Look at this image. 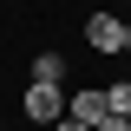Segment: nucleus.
I'll use <instances>...</instances> for the list:
<instances>
[{
  "instance_id": "obj_1",
  "label": "nucleus",
  "mask_w": 131,
  "mask_h": 131,
  "mask_svg": "<svg viewBox=\"0 0 131 131\" xmlns=\"http://www.w3.org/2000/svg\"><path fill=\"white\" fill-rule=\"evenodd\" d=\"M20 118H26L33 131H46L52 118H66V85H46V79H26V92H20Z\"/></svg>"
},
{
  "instance_id": "obj_2",
  "label": "nucleus",
  "mask_w": 131,
  "mask_h": 131,
  "mask_svg": "<svg viewBox=\"0 0 131 131\" xmlns=\"http://www.w3.org/2000/svg\"><path fill=\"white\" fill-rule=\"evenodd\" d=\"M85 46L105 52V59H118V52H125V20L105 13V7H92V13H85Z\"/></svg>"
},
{
  "instance_id": "obj_3",
  "label": "nucleus",
  "mask_w": 131,
  "mask_h": 131,
  "mask_svg": "<svg viewBox=\"0 0 131 131\" xmlns=\"http://www.w3.org/2000/svg\"><path fill=\"white\" fill-rule=\"evenodd\" d=\"M66 118L98 125V118H105V85H79V92H66Z\"/></svg>"
},
{
  "instance_id": "obj_4",
  "label": "nucleus",
  "mask_w": 131,
  "mask_h": 131,
  "mask_svg": "<svg viewBox=\"0 0 131 131\" xmlns=\"http://www.w3.org/2000/svg\"><path fill=\"white\" fill-rule=\"evenodd\" d=\"M33 79H46V85H66V59H59V52H33Z\"/></svg>"
},
{
  "instance_id": "obj_5",
  "label": "nucleus",
  "mask_w": 131,
  "mask_h": 131,
  "mask_svg": "<svg viewBox=\"0 0 131 131\" xmlns=\"http://www.w3.org/2000/svg\"><path fill=\"white\" fill-rule=\"evenodd\" d=\"M105 112H112V118H131V79H112V85H105Z\"/></svg>"
},
{
  "instance_id": "obj_6",
  "label": "nucleus",
  "mask_w": 131,
  "mask_h": 131,
  "mask_svg": "<svg viewBox=\"0 0 131 131\" xmlns=\"http://www.w3.org/2000/svg\"><path fill=\"white\" fill-rule=\"evenodd\" d=\"M92 131H131V118H112V112H105V118H98Z\"/></svg>"
},
{
  "instance_id": "obj_7",
  "label": "nucleus",
  "mask_w": 131,
  "mask_h": 131,
  "mask_svg": "<svg viewBox=\"0 0 131 131\" xmlns=\"http://www.w3.org/2000/svg\"><path fill=\"white\" fill-rule=\"evenodd\" d=\"M46 131H92V125H85V118H52Z\"/></svg>"
},
{
  "instance_id": "obj_8",
  "label": "nucleus",
  "mask_w": 131,
  "mask_h": 131,
  "mask_svg": "<svg viewBox=\"0 0 131 131\" xmlns=\"http://www.w3.org/2000/svg\"><path fill=\"white\" fill-rule=\"evenodd\" d=\"M125 52H131V20H125Z\"/></svg>"
},
{
  "instance_id": "obj_9",
  "label": "nucleus",
  "mask_w": 131,
  "mask_h": 131,
  "mask_svg": "<svg viewBox=\"0 0 131 131\" xmlns=\"http://www.w3.org/2000/svg\"><path fill=\"white\" fill-rule=\"evenodd\" d=\"M125 13H131V0H125Z\"/></svg>"
},
{
  "instance_id": "obj_10",
  "label": "nucleus",
  "mask_w": 131,
  "mask_h": 131,
  "mask_svg": "<svg viewBox=\"0 0 131 131\" xmlns=\"http://www.w3.org/2000/svg\"><path fill=\"white\" fill-rule=\"evenodd\" d=\"M0 131H7V125H0Z\"/></svg>"
}]
</instances>
